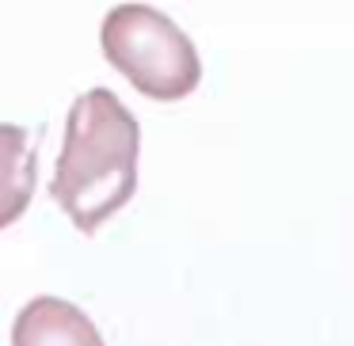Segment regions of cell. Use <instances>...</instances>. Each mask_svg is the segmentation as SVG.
Returning a JSON list of instances; mask_svg holds the SVG:
<instances>
[{
  "mask_svg": "<svg viewBox=\"0 0 354 346\" xmlns=\"http://www.w3.org/2000/svg\"><path fill=\"white\" fill-rule=\"evenodd\" d=\"M100 42L107 61L149 99H183L202 80V61L191 39L164 12L145 4L111 8Z\"/></svg>",
  "mask_w": 354,
  "mask_h": 346,
  "instance_id": "obj_2",
  "label": "cell"
},
{
  "mask_svg": "<svg viewBox=\"0 0 354 346\" xmlns=\"http://www.w3.org/2000/svg\"><path fill=\"white\" fill-rule=\"evenodd\" d=\"M35 194V141L24 126L0 122V229L24 217Z\"/></svg>",
  "mask_w": 354,
  "mask_h": 346,
  "instance_id": "obj_4",
  "label": "cell"
},
{
  "mask_svg": "<svg viewBox=\"0 0 354 346\" xmlns=\"http://www.w3.org/2000/svg\"><path fill=\"white\" fill-rule=\"evenodd\" d=\"M12 346H107L95 323L62 297H35L12 327Z\"/></svg>",
  "mask_w": 354,
  "mask_h": 346,
  "instance_id": "obj_3",
  "label": "cell"
},
{
  "mask_svg": "<svg viewBox=\"0 0 354 346\" xmlns=\"http://www.w3.org/2000/svg\"><path fill=\"white\" fill-rule=\"evenodd\" d=\"M138 153V118L111 88H92L73 103L50 194L80 232H95L133 198Z\"/></svg>",
  "mask_w": 354,
  "mask_h": 346,
  "instance_id": "obj_1",
  "label": "cell"
}]
</instances>
